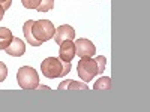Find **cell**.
<instances>
[{
  "label": "cell",
  "mask_w": 150,
  "mask_h": 112,
  "mask_svg": "<svg viewBox=\"0 0 150 112\" xmlns=\"http://www.w3.org/2000/svg\"><path fill=\"white\" fill-rule=\"evenodd\" d=\"M17 82L24 90H35L39 85V75H38L36 69L30 66H23L18 69Z\"/></svg>",
  "instance_id": "6da1fadb"
},
{
  "label": "cell",
  "mask_w": 150,
  "mask_h": 112,
  "mask_svg": "<svg viewBox=\"0 0 150 112\" xmlns=\"http://www.w3.org/2000/svg\"><path fill=\"white\" fill-rule=\"evenodd\" d=\"M77 72H78V76L83 79V82H90L96 75H99L96 60L92 57H81V60L77 64Z\"/></svg>",
  "instance_id": "7a4b0ae2"
},
{
  "label": "cell",
  "mask_w": 150,
  "mask_h": 112,
  "mask_svg": "<svg viewBox=\"0 0 150 112\" xmlns=\"http://www.w3.org/2000/svg\"><path fill=\"white\" fill-rule=\"evenodd\" d=\"M32 32H33L35 39L44 43V42L50 41L54 36L56 27L53 26L51 21H48V20H39V21H33Z\"/></svg>",
  "instance_id": "3957f363"
},
{
  "label": "cell",
  "mask_w": 150,
  "mask_h": 112,
  "mask_svg": "<svg viewBox=\"0 0 150 112\" xmlns=\"http://www.w3.org/2000/svg\"><path fill=\"white\" fill-rule=\"evenodd\" d=\"M41 72L50 79L65 76L63 75V61L56 57H48L41 63Z\"/></svg>",
  "instance_id": "277c9868"
},
{
  "label": "cell",
  "mask_w": 150,
  "mask_h": 112,
  "mask_svg": "<svg viewBox=\"0 0 150 112\" xmlns=\"http://www.w3.org/2000/svg\"><path fill=\"white\" fill-rule=\"evenodd\" d=\"M75 43V55L81 57H93L96 54V46L89 39H77Z\"/></svg>",
  "instance_id": "5b68a950"
},
{
  "label": "cell",
  "mask_w": 150,
  "mask_h": 112,
  "mask_svg": "<svg viewBox=\"0 0 150 112\" xmlns=\"http://www.w3.org/2000/svg\"><path fill=\"white\" fill-rule=\"evenodd\" d=\"M54 41L56 43H62L63 41H74L75 37V30L72 29V26H69V24H63V26H59L54 32Z\"/></svg>",
  "instance_id": "8992f818"
},
{
  "label": "cell",
  "mask_w": 150,
  "mask_h": 112,
  "mask_svg": "<svg viewBox=\"0 0 150 112\" xmlns=\"http://www.w3.org/2000/svg\"><path fill=\"white\" fill-rule=\"evenodd\" d=\"M75 57V43L74 41H63L60 43L59 58L62 61H72Z\"/></svg>",
  "instance_id": "52a82bcc"
},
{
  "label": "cell",
  "mask_w": 150,
  "mask_h": 112,
  "mask_svg": "<svg viewBox=\"0 0 150 112\" xmlns=\"http://www.w3.org/2000/svg\"><path fill=\"white\" fill-rule=\"evenodd\" d=\"M5 52L8 55H12V57H21L24 55V52H26V45H24V42L20 39V37H15L12 39V42L9 43V46L5 49Z\"/></svg>",
  "instance_id": "ba28073f"
},
{
  "label": "cell",
  "mask_w": 150,
  "mask_h": 112,
  "mask_svg": "<svg viewBox=\"0 0 150 112\" xmlns=\"http://www.w3.org/2000/svg\"><path fill=\"white\" fill-rule=\"evenodd\" d=\"M32 26H33V21H32V20H29V21L24 22V27H23L24 37H26V41H27L32 46H41L42 42H39V41H36V39H35L33 32H32Z\"/></svg>",
  "instance_id": "9c48e42d"
},
{
  "label": "cell",
  "mask_w": 150,
  "mask_h": 112,
  "mask_svg": "<svg viewBox=\"0 0 150 112\" xmlns=\"http://www.w3.org/2000/svg\"><path fill=\"white\" fill-rule=\"evenodd\" d=\"M89 87L86 85V82H77V81H72V79H68V81H63L60 82L57 90H87Z\"/></svg>",
  "instance_id": "30bf717a"
},
{
  "label": "cell",
  "mask_w": 150,
  "mask_h": 112,
  "mask_svg": "<svg viewBox=\"0 0 150 112\" xmlns=\"http://www.w3.org/2000/svg\"><path fill=\"white\" fill-rule=\"evenodd\" d=\"M12 39H14V34H12V32L6 27H0V49H5L9 46V43L12 42Z\"/></svg>",
  "instance_id": "8fae6325"
},
{
  "label": "cell",
  "mask_w": 150,
  "mask_h": 112,
  "mask_svg": "<svg viewBox=\"0 0 150 112\" xmlns=\"http://www.w3.org/2000/svg\"><path fill=\"white\" fill-rule=\"evenodd\" d=\"M111 88V79L108 76H102L99 78L95 84H93V90H110Z\"/></svg>",
  "instance_id": "7c38bea8"
},
{
  "label": "cell",
  "mask_w": 150,
  "mask_h": 112,
  "mask_svg": "<svg viewBox=\"0 0 150 112\" xmlns=\"http://www.w3.org/2000/svg\"><path fill=\"white\" fill-rule=\"evenodd\" d=\"M53 8H54V0H41V5H39V8H38L36 10L48 12V10H51Z\"/></svg>",
  "instance_id": "4fadbf2b"
},
{
  "label": "cell",
  "mask_w": 150,
  "mask_h": 112,
  "mask_svg": "<svg viewBox=\"0 0 150 112\" xmlns=\"http://www.w3.org/2000/svg\"><path fill=\"white\" fill-rule=\"evenodd\" d=\"M21 3L26 9H38L41 5V0H21Z\"/></svg>",
  "instance_id": "5bb4252c"
},
{
  "label": "cell",
  "mask_w": 150,
  "mask_h": 112,
  "mask_svg": "<svg viewBox=\"0 0 150 112\" xmlns=\"http://www.w3.org/2000/svg\"><path fill=\"white\" fill-rule=\"evenodd\" d=\"M95 60H96V63H98L99 73H104V70H105V64H107V58H105L104 55H98Z\"/></svg>",
  "instance_id": "9a60e30c"
},
{
  "label": "cell",
  "mask_w": 150,
  "mask_h": 112,
  "mask_svg": "<svg viewBox=\"0 0 150 112\" xmlns=\"http://www.w3.org/2000/svg\"><path fill=\"white\" fill-rule=\"evenodd\" d=\"M8 76V67L3 61H0V82H3Z\"/></svg>",
  "instance_id": "2e32d148"
},
{
  "label": "cell",
  "mask_w": 150,
  "mask_h": 112,
  "mask_svg": "<svg viewBox=\"0 0 150 112\" xmlns=\"http://www.w3.org/2000/svg\"><path fill=\"white\" fill-rule=\"evenodd\" d=\"M11 3H12V0H8V2H5V3L2 5V6H3V9H5V10H8V9H9V6H11Z\"/></svg>",
  "instance_id": "e0dca14e"
},
{
  "label": "cell",
  "mask_w": 150,
  "mask_h": 112,
  "mask_svg": "<svg viewBox=\"0 0 150 112\" xmlns=\"http://www.w3.org/2000/svg\"><path fill=\"white\" fill-rule=\"evenodd\" d=\"M5 9H3V6H2V3H0V21H2L3 20V15H5Z\"/></svg>",
  "instance_id": "ac0fdd59"
},
{
  "label": "cell",
  "mask_w": 150,
  "mask_h": 112,
  "mask_svg": "<svg viewBox=\"0 0 150 112\" xmlns=\"http://www.w3.org/2000/svg\"><path fill=\"white\" fill-rule=\"evenodd\" d=\"M5 2H8V0H0V3H2V5H3Z\"/></svg>",
  "instance_id": "d6986e66"
}]
</instances>
